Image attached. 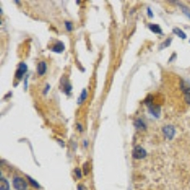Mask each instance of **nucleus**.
I'll return each mask as SVG.
<instances>
[{"instance_id": "obj_25", "label": "nucleus", "mask_w": 190, "mask_h": 190, "mask_svg": "<svg viewBox=\"0 0 190 190\" xmlns=\"http://www.w3.org/2000/svg\"><path fill=\"white\" fill-rule=\"evenodd\" d=\"M84 146H87V141H84Z\"/></svg>"}, {"instance_id": "obj_18", "label": "nucleus", "mask_w": 190, "mask_h": 190, "mask_svg": "<svg viewBox=\"0 0 190 190\" xmlns=\"http://www.w3.org/2000/svg\"><path fill=\"white\" fill-rule=\"evenodd\" d=\"M74 173H75V175H76L77 179H81L82 173H81V170H80L79 168H75V169H74Z\"/></svg>"}, {"instance_id": "obj_23", "label": "nucleus", "mask_w": 190, "mask_h": 190, "mask_svg": "<svg viewBox=\"0 0 190 190\" xmlns=\"http://www.w3.org/2000/svg\"><path fill=\"white\" fill-rule=\"evenodd\" d=\"M77 128H78V130H80V131H83V127H82V126L80 124H77Z\"/></svg>"}, {"instance_id": "obj_15", "label": "nucleus", "mask_w": 190, "mask_h": 190, "mask_svg": "<svg viewBox=\"0 0 190 190\" xmlns=\"http://www.w3.org/2000/svg\"><path fill=\"white\" fill-rule=\"evenodd\" d=\"M27 178H28L29 181L31 182V185L34 186V187H36V188H40V185H39L38 183H37L36 182H35V181H33V180H32V179L31 178V177H29V176H27Z\"/></svg>"}, {"instance_id": "obj_5", "label": "nucleus", "mask_w": 190, "mask_h": 190, "mask_svg": "<svg viewBox=\"0 0 190 190\" xmlns=\"http://www.w3.org/2000/svg\"><path fill=\"white\" fill-rule=\"evenodd\" d=\"M148 109H149V112L151 113L154 117H156V118L160 117V114H161V107L159 106L150 104L148 105Z\"/></svg>"}, {"instance_id": "obj_17", "label": "nucleus", "mask_w": 190, "mask_h": 190, "mask_svg": "<svg viewBox=\"0 0 190 190\" xmlns=\"http://www.w3.org/2000/svg\"><path fill=\"white\" fill-rule=\"evenodd\" d=\"M171 41H172V39L171 38H167L166 39V41H165V45H162L161 47H160V50H162L163 48H165V47H168V46L170 45V43H171Z\"/></svg>"}, {"instance_id": "obj_10", "label": "nucleus", "mask_w": 190, "mask_h": 190, "mask_svg": "<svg viewBox=\"0 0 190 190\" xmlns=\"http://www.w3.org/2000/svg\"><path fill=\"white\" fill-rule=\"evenodd\" d=\"M173 32H174L176 35H178L180 38H182V39H185V38H186V34L182 31L181 29L174 28V29H173Z\"/></svg>"}, {"instance_id": "obj_1", "label": "nucleus", "mask_w": 190, "mask_h": 190, "mask_svg": "<svg viewBox=\"0 0 190 190\" xmlns=\"http://www.w3.org/2000/svg\"><path fill=\"white\" fill-rule=\"evenodd\" d=\"M12 185H14V187L16 190H26L28 186L26 181L21 177H14V181H12Z\"/></svg>"}, {"instance_id": "obj_16", "label": "nucleus", "mask_w": 190, "mask_h": 190, "mask_svg": "<svg viewBox=\"0 0 190 190\" xmlns=\"http://www.w3.org/2000/svg\"><path fill=\"white\" fill-rule=\"evenodd\" d=\"M65 25H66V29H67L68 31H72V23H71V22L66 21V22H65Z\"/></svg>"}, {"instance_id": "obj_7", "label": "nucleus", "mask_w": 190, "mask_h": 190, "mask_svg": "<svg viewBox=\"0 0 190 190\" xmlns=\"http://www.w3.org/2000/svg\"><path fill=\"white\" fill-rule=\"evenodd\" d=\"M47 71V63L44 61L40 62L37 66V72L39 75H44Z\"/></svg>"}, {"instance_id": "obj_24", "label": "nucleus", "mask_w": 190, "mask_h": 190, "mask_svg": "<svg viewBox=\"0 0 190 190\" xmlns=\"http://www.w3.org/2000/svg\"><path fill=\"white\" fill-rule=\"evenodd\" d=\"M82 186H83V185H78V190H82V189H83Z\"/></svg>"}, {"instance_id": "obj_4", "label": "nucleus", "mask_w": 190, "mask_h": 190, "mask_svg": "<svg viewBox=\"0 0 190 190\" xmlns=\"http://www.w3.org/2000/svg\"><path fill=\"white\" fill-rule=\"evenodd\" d=\"M27 70H28V67L25 63L19 64V68H18V70H17V71H16V74H15L16 78H17V79H21V78L23 77V75L26 73Z\"/></svg>"}, {"instance_id": "obj_20", "label": "nucleus", "mask_w": 190, "mask_h": 190, "mask_svg": "<svg viewBox=\"0 0 190 190\" xmlns=\"http://www.w3.org/2000/svg\"><path fill=\"white\" fill-rule=\"evenodd\" d=\"M87 163H84V170H85L84 172H85V174H87V173H88V169H87Z\"/></svg>"}, {"instance_id": "obj_8", "label": "nucleus", "mask_w": 190, "mask_h": 190, "mask_svg": "<svg viewBox=\"0 0 190 190\" xmlns=\"http://www.w3.org/2000/svg\"><path fill=\"white\" fill-rule=\"evenodd\" d=\"M148 28L154 33H162V29L159 25L157 24H148Z\"/></svg>"}, {"instance_id": "obj_21", "label": "nucleus", "mask_w": 190, "mask_h": 190, "mask_svg": "<svg viewBox=\"0 0 190 190\" xmlns=\"http://www.w3.org/2000/svg\"><path fill=\"white\" fill-rule=\"evenodd\" d=\"M147 14H148V16H149V17H151V18L153 17V14H152L151 10H150L149 8L147 9Z\"/></svg>"}, {"instance_id": "obj_13", "label": "nucleus", "mask_w": 190, "mask_h": 190, "mask_svg": "<svg viewBox=\"0 0 190 190\" xmlns=\"http://www.w3.org/2000/svg\"><path fill=\"white\" fill-rule=\"evenodd\" d=\"M0 189L1 190H9L10 189V185H9L8 181L3 178V177H1V186H0Z\"/></svg>"}, {"instance_id": "obj_19", "label": "nucleus", "mask_w": 190, "mask_h": 190, "mask_svg": "<svg viewBox=\"0 0 190 190\" xmlns=\"http://www.w3.org/2000/svg\"><path fill=\"white\" fill-rule=\"evenodd\" d=\"M185 101H186V102H187L188 104H190V92L185 93Z\"/></svg>"}, {"instance_id": "obj_6", "label": "nucleus", "mask_w": 190, "mask_h": 190, "mask_svg": "<svg viewBox=\"0 0 190 190\" xmlns=\"http://www.w3.org/2000/svg\"><path fill=\"white\" fill-rule=\"evenodd\" d=\"M64 50H65V45L62 43L61 41H58L57 43L51 48V51L57 52V53H61Z\"/></svg>"}, {"instance_id": "obj_11", "label": "nucleus", "mask_w": 190, "mask_h": 190, "mask_svg": "<svg viewBox=\"0 0 190 190\" xmlns=\"http://www.w3.org/2000/svg\"><path fill=\"white\" fill-rule=\"evenodd\" d=\"M87 91L86 88H84V90H82V93H81V95H80L79 99H78V101H77V103H78V104L83 103L84 101L87 99Z\"/></svg>"}, {"instance_id": "obj_2", "label": "nucleus", "mask_w": 190, "mask_h": 190, "mask_svg": "<svg viewBox=\"0 0 190 190\" xmlns=\"http://www.w3.org/2000/svg\"><path fill=\"white\" fill-rule=\"evenodd\" d=\"M132 156H133L134 159H137V160L144 159V158H146V149L143 148L142 146H137L134 147Z\"/></svg>"}, {"instance_id": "obj_12", "label": "nucleus", "mask_w": 190, "mask_h": 190, "mask_svg": "<svg viewBox=\"0 0 190 190\" xmlns=\"http://www.w3.org/2000/svg\"><path fill=\"white\" fill-rule=\"evenodd\" d=\"M181 87H182V90L183 91H185V93L190 92V83H188V82L182 81V83H181Z\"/></svg>"}, {"instance_id": "obj_22", "label": "nucleus", "mask_w": 190, "mask_h": 190, "mask_svg": "<svg viewBox=\"0 0 190 190\" xmlns=\"http://www.w3.org/2000/svg\"><path fill=\"white\" fill-rule=\"evenodd\" d=\"M50 85H47V86H46V90H45V91H44V94H47V92H48V90H50Z\"/></svg>"}, {"instance_id": "obj_9", "label": "nucleus", "mask_w": 190, "mask_h": 190, "mask_svg": "<svg viewBox=\"0 0 190 190\" xmlns=\"http://www.w3.org/2000/svg\"><path fill=\"white\" fill-rule=\"evenodd\" d=\"M134 124H135V127L138 129H141V130H144L146 128V124L144 123V121L142 119H137L135 121V123H134Z\"/></svg>"}, {"instance_id": "obj_14", "label": "nucleus", "mask_w": 190, "mask_h": 190, "mask_svg": "<svg viewBox=\"0 0 190 190\" xmlns=\"http://www.w3.org/2000/svg\"><path fill=\"white\" fill-rule=\"evenodd\" d=\"M181 7H182V10L183 14H185L190 19V10L187 7H185V6H182V5H181Z\"/></svg>"}, {"instance_id": "obj_3", "label": "nucleus", "mask_w": 190, "mask_h": 190, "mask_svg": "<svg viewBox=\"0 0 190 190\" xmlns=\"http://www.w3.org/2000/svg\"><path fill=\"white\" fill-rule=\"evenodd\" d=\"M163 135H165L168 140H172L176 134V129L174 126H171V124H167V126L163 127Z\"/></svg>"}]
</instances>
